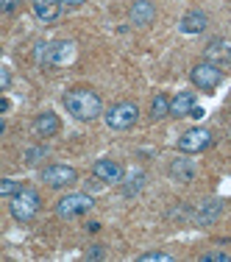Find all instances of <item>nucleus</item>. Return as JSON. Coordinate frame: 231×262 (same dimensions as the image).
Segmentation results:
<instances>
[{
	"instance_id": "obj_9",
	"label": "nucleus",
	"mask_w": 231,
	"mask_h": 262,
	"mask_svg": "<svg viewBox=\"0 0 231 262\" xmlns=\"http://www.w3.org/2000/svg\"><path fill=\"white\" fill-rule=\"evenodd\" d=\"M92 176L101 179V184H120L126 179V170H123L120 162L114 159H98L92 165Z\"/></svg>"
},
{
	"instance_id": "obj_15",
	"label": "nucleus",
	"mask_w": 231,
	"mask_h": 262,
	"mask_svg": "<svg viewBox=\"0 0 231 262\" xmlns=\"http://www.w3.org/2000/svg\"><path fill=\"white\" fill-rule=\"evenodd\" d=\"M206 26H209V17H206V11L192 9V11H187V14L181 17L178 31H181V34H201V31H206Z\"/></svg>"
},
{
	"instance_id": "obj_27",
	"label": "nucleus",
	"mask_w": 231,
	"mask_h": 262,
	"mask_svg": "<svg viewBox=\"0 0 231 262\" xmlns=\"http://www.w3.org/2000/svg\"><path fill=\"white\" fill-rule=\"evenodd\" d=\"M81 3H86V0H61V6H67V9H76Z\"/></svg>"
},
{
	"instance_id": "obj_29",
	"label": "nucleus",
	"mask_w": 231,
	"mask_h": 262,
	"mask_svg": "<svg viewBox=\"0 0 231 262\" xmlns=\"http://www.w3.org/2000/svg\"><path fill=\"white\" fill-rule=\"evenodd\" d=\"M98 229H101V223H95V221L86 223V232H98Z\"/></svg>"
},
{
	"instance_id": "obj_11",
	"label": "nucleus",
	"mask_w": 231,
	"mask_h": 262,
	"mask_svg": "<svg viewBox=\"0 0 231 262\" xmlns=\"http://www.w3.org/2000/svg\"><path fill=\"white\" fill-rule=\"evenodd\" d=\"M31 131H34V137H39V140H51V137H56L61 131V120L53 112H39V115L34 117Z\"/></svg>"
},
{
	"instance_id": "obj_10",
	"label": "nucleus",
	"mask_w": 231,
	"mask_h": 262,
	"mask_svg": "<svg viewBox=\"0 0 231 262\" xmlns=\"http://www.w3.org/2000/svg\"><path fill=\"white\" fill-rule=\"evenodd\" d=\"M203 59L217 64L220 70L231 67V42L228 39H212L209 45L203 48Z\"/></svg>"
},
{
	"instance_id": "obj_3",
	"label": "nucleus",
	"mask_w": 231,
	"mask_h": 262,
	"mask_svg": "<svg viewBox=\"0 0 231 262\" xmlns=\"http://www.w3.org/2000/svg\"><path fill=\"white\" fill-rule=\"evenodd\" d=\"M39 207H42V198L34 187H22L14 198H9V212L17 223H31L39 215Z\"/></svg>"
},
{
	"instance_id": "obj_25",
	"label": "nucleus",
	"mask_w": 231,
	"mask_h": 262,
	"mask_svg": "<svg viewBox=\"0 0 231 262\" xmlns=\"http://www.w3.org/2000/svg\"><path fill=\"white\" fill-rule=\"evenodd\" d=\"M9 84H11V73H9V67H0V90H9Z\"/></svg>"
},
{
	"instance_id": "obj_4",
	"label": "nucleus",
	"mask_w": 231,
	"mask_h": 262,
	"mask_svg": "<svg viewBox=\"0 0 231 262\" xmlns=\"http://www.w3.org/2000/svg\"><path fill=\"white\" fill-rule=\"evenodd\" d=\"M103 120L111 131H128V128L136 126V120H140V106L134 101H117L114 106H109V109L103 112Z\"/></svg>"
},
{
	"instance_id": "obj_19",
	"label": "nucleus",
	"mask_w": 231,
	"mask_h": 262,
	"mask_svg": "<svg viewBox=\"0 0 231 262\" xmlns=\"http://www.w3.org/2000/svg\"><path fill=\"white\" fill-rule=\"evenodd\" d=\"M131 182H126V179H123V195H136V192L142 190V187H145V173H131Z\"/></svg>"
},
{
	"instance_id": "obj_6",
	"label": "nucleus",
	"mask_w": 231,
	"mask_h": 262,
	"mask_svg": "<svg viewBox=\"0 0 231 262\" xmlns=\"http://www.w3.org/2000/svg\"><path fill=\"white\" fill-rule=\"evenodd\" d=\"M190 81L198 86V90H203V92H212V90H217L220 86V81H223V70L217 64H212V61H198L195 67H192V73H190Z\"/></svg>"
},
{
	"instance_id": "obj_21",
	"label": "nucleus",
	"mask_w": 231,
	"mask_h": 262,
	"mask_svg": "<svg viewBox=\"0 0 231 262\" xmlns=\"http://www.w3.org/2000/svg\"><path fill=\"white\" fill-rule=\"evenodd\" d=\"M20 190H22L20 182H14V179H3V184H0V198H3V201H9V198H14Z\"/></svg>"
},
{
	"instance_id": "obj_24",
	"label": "nucleus",
	"mask_w": 231,
	"mask_h": 262,
	"mask_svg": "<svg viewBox=\"0 0 231 262\" xmlns=\"http://www.w3.org/2000/svg\"><path fill=\"white\" fill-rule=\"evenodd\" d=\"M17 6H22V0H0V11H6V14H11Z\"/></svg>"
},
{
	"instance_id": "obj_8",
	"label": "nucleus",
	"mask_w": 231,
	"mask_h": 262,
	"mask_svg": "<svg viewBox=\"0 0 231 262\" xmlns=\"http://www.w3.org/2000/svg\"><path fill=\"white\" fill-rule=\"evenodd\" d=\"M39 179L48 187H53V190H61V187L76 184L78 173H76V167H70V165H48V167H42V176Z\"/></svg>"
},
{
	"instance_id": "obj_13",
	"label": "nucleus",
	"mask_w": 231,
	"mask_h": 262,
	"mask_svg": "<svg viewBox=\"0 0 231 262\" xmlns=\"http://www.w3.org/2000/svg\"><path fill=\"white\" fill-rule=\"evenodd\" d=\"M167 173H170L173 182H192V179H195V173H198V167H195V162L190 159V154H184V157H176V159L170 162Z\"/></svg>"
},
{
	"instance_id": "obj_23",
	"label": "nucleus",
	"mask_w": 231,
	"mask_h": 262,
	"mask_svg": "<svg viewBox=\"0 0 231 262\" xmlns=\"http://www.w3.org/2000/svg\"><path fill=\"white\" fill-rule=\"evenodd\" d=\"M231 257L228 254H223V251H209V254H203L201 262H228Z\"/></svg>"
},
{
	"instance_id": "obj_1",
	"label": "nucleus",
	"mask_w": 231,
	"mask_h": 262,
	"mask_svg": "<svg viewBox=\"0 0 231 262\" xmlns=\"http://www.w3.org/2000/svg\"><path fill=\"white\" fill-rule=\"evenodd\" d=\"M61 103H64V109L81 123H92L106 112L101 95H98L95 90H89V86H73V90H67L64 98H61Z\"/></svg>"
},
{
	"instance_id": "obj_20",
	"label": "nucleus",
	"mask_w": 231,
	"mask_h": 262,
	"mask_svg": "<svg viewBox=\"0 0 231 262\" xmlns=\"http://www.w3.org/2000/svg\"><path fill=\"white\" fill-rule=\"evenodd\" d=\"M45 157H48V145H31V148H26V154H22V162H26V165H39Z\"/></svg>"
},
{
	"instance_id": "obj_2",
	"label": "nucleus",
	"mask_w": 231,
	"mask_h": 262,
	"mask_svg": "<svg viewBox=\"0 0 231 262\" xmlns=\"http://www.w3.org/2000/svg\"><path fill=\"white\" fill-rule=\"evenodd\" d=\"M76 42L70 39H53V42H36L34 59L42 67H67L76 61Z\"/></svg>"
},
{
	"instance_id": "obj_26",
	"label": "nucleus",
	"mask_w": 231,
	"mask_h": 262,
	"mask_svg": "<svg viewBox=\"0 0 231 262\" xmlns=\"http://www.w3.org/2000/svg\"><path fill=\"white\" fill-rule=\"evenodd\" d=\"M86 259H103V248L101 246L89 248V251H86Z\"/></svg>"
},
{
	"instance_id": "obj_7",
	"label": "nucleus",
	"mask_w": 231,
	"mask_h": 262,
	"mask_svg": "<svg viewBox=\"0 0 231 262\" xmlns=\"http://www.w3.org/2000/svg\"><path fill=\"white\" fill-rule=\"evenodd\" d=\"M212 131L209 128H203V126H195V128H187L184 134L178 137V151L181 154H201V151H206V148L212 145Z\"/></svg>"
},
{
	"instance_id": "obj_28",
	"label": "nucleus",
	"mask_w": 231,
	"mask_h": 262,
	"mask_svg": "<svg viewBox=\"0 0 231 262\" xmlns=\"http://www.w3.org/2000/svg\"><path fill=\"white\" fill-rule=\"evenodd\" d=\"M190 117H195V120H201V117H203V109H201V106H195V109H192V115Z\"/></svg>"
},
{
	"instance_id": "obj_5",
	"label": "nucleus",
	"mask_w": 231,
	"mask_h": 262,
	"mask_svg": "<svg viewBox=\"0 0 231 262\" xmlns=\"http://www.w3.org/2000/svg\"><path fill=\"white\" fill-rule=\"evenodd\" d=\"M92 207H95V201H92L89 192H67V195H61L59 201H56V215L70 221V217L86 215Z\"/></svg>"
},
{
	"instance_id": "obj_17",
	"label": "nucleus",
	"mask_w": 231,
	"mask_h": 262,
	"mask_svg": "<svg viewBox=\"0 0 231 262\" xmlns=\"http://www.w3.org/2000/svg\"><path fill=\"white\" fill-rule=\"evenodd\" d=\"M195 92H178L176 98H170V115L173 117H187V115H192V109H195Z\"/></svg>"
},
{
	"instance_id": "obj_16",
	"label": "nucleus",
	"mask_w": 231,
	"mask_h": 262,
	"mask_svg": "<svg viewBox=\"0 0 231 262\" xmlns=\"http://www.w3.org/2000/svg\"><path fill=\"white\" fill-rule=\"evenodd\" d=\"M128 17H131L134 26H151V23L156 20V6L151 3V0H134Z\"/></svg>"
},
{
	"instance_id": "obj_22",
	"label": "nucleus",
	"mask_w": 231,
	"mask_h": 262,
	"mask_svg": "<svg viewBox=\"0 0 231 262\" xmlns=\"http://www.w3.org/2000/svg\"><path fill=\"white\" fill-rule=\"evenodd\" d=\"M140 262H173V254H167V251H145V254H140Z\"/></svg>"
},
{
	"instance_id": "obj_14",
	"label": "nucleus",
	"mask_w": 231,
	"mask_h": 262,
	"mask_svg": "<svg viewBox=\"0 0 231 262\" xmlns=\"http://www.w3.org/2000/svg\"><path fill=\"white\" fill-rule=\"evenodd\" d=\"M220 215H223V201L220 198H209V201H203L201 207H198L195 223L198 226H212V223H217Z\"/></svg>"
},
{
	"instance_id": "obj_12",
	"label": "nucleus",
	"mask_w": 231,
	"mask_h": 262,
	"mask_svg": "<svg viewBox=\"0 0 231 262\" xmlns=\"http://www.w3.org/2000/svg\"><path fill=\"white\" fill-rule=\"evenodd\" d=\"M61 0H31V11H34V17L39 23H45V26H51L61 17Z\"/></svg>"
},
{
	"instance_id": "obj_18",
	"label": "nucleus",
	"mask_w": 231,
	"mask_h": 262,
	"mask_svg": "<svg viewBox=\"0 0 231 262\" xmlns=\"http://www.w3.org/2000/svg\"><path fill=\"white\" fill-rule=\"evenodd\" d=\"M167 115H170V98H167L165 92H159L151 101V120H161V117H167Z\"/></svg>"
}]
</instances>
